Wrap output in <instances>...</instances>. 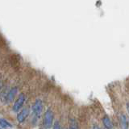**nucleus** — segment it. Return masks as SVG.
<instances>
[{"label":"nucleus","mask_w":129,"mask_h":129,"mask_svg":"<svg viewBox=\"0 0 129 129\" xmlns=\"http://www.w3.org/2000/svg\"><path fill=\"white\" fill-rule=\"evenodd\" d=\"M52 120H53V113L52 111L48 109V110L45 112L44 117V125L46 128H49L52 127Z\"/></svg>","instance_id":"1"},{"label":"nucleus","mask_w":129,"mask_h":129,"mask_svg":"<svg viewBox=\"0 0 129 129\" xmlns=\"http://www.w3.org/2000/svg\"><path fill=\"white\" fill-rule=\"evenodd\" d=\"M32 111H33V113L36 118H39L43 111V104H42L41 100L37 99L33 107H32Z\"/></svg>","instance_id":"2"},{"label":"nucleus","mask_w":129,"mask_h":129,"mask_svg":"<svg viewBox=\"0 0 129 129\" xmlns=\"http://www.w3.org/2000/svg\"><path fill=\"white\" fill-rule=\"evenodd\" d=\"M24 100H25V96H24V94H21L18 98V99L15 101V104L13 105V111H14L17 112L19 111V109L21 108V107L23 106V104L24 103Z\"/></svg>","instance_id":"3"},{"label":"nucleus","mask_w":129,"mask_h":129,"mask_svg":"<svg viewBox=\"0 0 129 129\" xmlns=\"http://www.w3.org/2000/svg\"><path fill=\"white\" fill-rule=\"evenodd\" d=\"M17 91H18V89L16 87L12 88L11 90H10V91L7 93V98H6V103H11L12 101L15 99V97L17 94Z\"/></svg>","instance_id":"4"},{"label":"nucleus","mask_w":129,"mask_h":129,"mask_svg":"<svg viewBox=\"0 0 129 129\" xmlns=\"http://www.w3.org/2000/svg\"><path fill=\"white\" fill-rule=\"evenodd\" d=\"M29 115V109L27 108H24L23 110L20 111L18 115H17V119L19 123H23L24 120L26 119V118Z\"/></svg>","instance_id":"5"},{"label":"nucleus","mask_w":129,"mask_h":129,"mask_svg":"<svg viewBox=\"0 0 129 129\" xmlns=\"http://www.w3.org/2000/svg\"><path fill=\"white\" fill-rule=\"evenodd\" d=\"M102 121H103V124L105 128H107V129H111L114 127V126H113V124L111 123V121L110 119V118H109L108 116H104L103 118L102 119Z\"/></svg>","instance_id":"6"},{"label":"nucleus","mask_w":129,"mask_h":129,"mask_svg":"<svg viewBox=\"0 0 129 129\" xmlns=\"http://www.w3.org/2000/svg\"><path fill=\"white\" fill-rule=\"evenodd\" d=\"M119 120H120V123L122 124L123 128H128V123H127L126 116L124 115H121L119 116Z\"/></svg>","instance_id":"7"},{"label":"nucleus","mask_w":129,"mask_h":129,"mask_svg":"<svg viewBox=\"0 0 129 129\" xmlns=\"http://www.w3.org/2000/svg\"><path fill=\"white\" fill-rule=\"evenodd\" d=\"M0 126H1L2 127L6 128V127H12V125H11L10 123H8L6 119H0Z\"/></svg>","instance_id":"8"},{"label":"nucleus","mask_w":129,"mask_h":129,"mask_svg":"<svg viewBox=\"0 0 129 129\" xmlns=\"http://www.w3.org/2000/svg\"><path fill=\"white\" fill-rule=\"evenodd\" d=\"M70 129L78 128V123H77V121L75 120V119H70Z\"/></svg>","instance_id":"9"},{"label":"nucleus","mask_w":129,"mask_h":129,"mask_svg":"<svg viewBox=\"0 0 129 129\" xmlns=\"http://www.w3.org/2000/svg\"><path fill=\"white\" fill-rule=\"evenodd\" d=\"M61 127L60 126V123L58 121H56V122H55L54 125H53V128H60Z\"/></svg>","instance_id":"10"},{"label":"nucleus","mask_w":129,"mask_h":129,"mask_svg":"<svg viewBox=\"0 0 129 129\" xmlns=\"http://www.w3.org/2000/svg\"><path fill=\"white\" fill-rule=\"evenodd\" d=\"M127 112H128V114H129V102L127 103Z\"/></svg>","instance_id":"11"},{"label":"nucleus","mask_w":129,"mask_h":129,"mask_svg":"<svg viewBox=\"0 0 129 129\" xmlns=\"http://www.w3.org/2000/svg\"><path fill=\"white\" fill-rule=\"evenodd\" d=\"M1 90H2V82L0 81V92H1Z\"/></svg>","instance_id":"12"}]
</instances>
